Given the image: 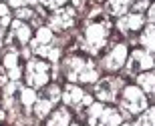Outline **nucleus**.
Here are the masks:
<instances>
[{
  "mask_svg": "<svg viewBox=\"0 0 155 126\" xmlns=\"http://www.w3.org/2000/svg\"><path fill=\"white\" fill-rule=\"evenodd\" d=\"M123 106H125L127 110H131V112H137V110L145 108V96L137 88L131 86V88H127L125 94H123Z\"/></svg>",
  "mask_w": 155,
  "mask_h": 126,
  "instance_id": "1",
  "label": "nucleus"
},
{
  "mask_svg": "<svg viewBox=\"0 0 155 126\" xmlns=\"http://www.w3.org/2000/svg\"><path fill=\"white\" fill-rule=\"evenodd\" d=\"M26 78H28V84L32 86H40L46 82V64L45 62H38V60H35V62L28 64V74H26Z\"/></svg>",
  "mask_w": 155,
  "mask_h": 126,
  "instance_id": "2",
  "label": "nucleus"
},
{
  "mask_svg": "<svg viewBox=\"0 0 155 126\" xmlns=\"http://www.w3.org/2000/svg\"><path fill=\"white\" fill-rule=\"evenodd\" d=\"M125 46H117L115 50L111 52L109 56H107V60H105V64L109 66L111 70H115V68H119L121 64H123V60H125Z\"/></svg>",
  "mask_w": 155,
  "mask_h": 126,
  "instance_id": "3",
  "label": "nucleus"
},
{
  "mask_svg": "<svg viewBox=\"0 0 155 126\" xmlns=\"http://www.w3.org/2000/svg\"><path fill=\"white\" fill-rule=\"evenodd\" d=\"M52 24H54V26H58V28H64V26L73 24V12H71V10H61L58 14H54Z\"/></svg>",
  "mask_w": 155,
  "mask_h": 126,
  "instance_id": "4",
  "label": "nucleus"
},
{
  "mask_svg": "<svg viewBox=\"0 0 155 126\" xmlns=\"http://www.w3.org/2000/svg\"><path fill=\"white\" fill-rule=\"evenodd\" d=\"M141 42H143L145 46H149L151 50H155V26H151V28L145 30L143 38H141Z\"/></svg>",
  "mask_w": 155,
  "mask_h": 126,
  "instance_id": "5",
  "label": "nucleus"
},
{
  "mask_svg": "<svg viewBox=\"0 0 155 126\" xmlns=\"http://www.w3.org/2000/svg\"><path fill=\"white\" fill-rule=\"evenodd\" d=\"M135 60L141 62V68H149V66H153V58H151L147 52H143V50L135 52Z\"/></svg>",
  "mask_w": 155,
  "mask_h": 126,
  "instance_id": "6",
  "label": "nucleus"
},
{
  "mask_svg": "<svg viewBox=\"0 0 155 126\" xmlns=\"http://www.w3.org/2000/svg\"><path fill=\"white\" fill-rule=\"evenodd\" d=\"M83 96V92L79 90V88H75V86H69V88H67V94H64V100H67V102H79V98Z\"/></svg>",
  "mask_w": 155,
  "mask_h": 126,
  "instance_id": "7",
  "label": "nucleus"
},
{
  "mask_svg": "<svg viewBox=\"0 0 155 126\" xmlns=\"http://www.w3.org/2000/svg\"><path fill=\"white\" fill-rule=\"evenodd\" d=\"M139 82L143 84L145 90H149V92L155 90V76L153 74H141L139 76Z\"/></svg>",
  "mask_w": 155,
  "mask_h": 126,
  "instance_id": "8",
  "label": "nucleus"
},
{
  "mask_svg": "<svg viewBox=\"0 0 155 126\" xmlns=\"http://www.w3.org/2000/svg\"><path fill=\"white\" fill-rule=\"evenodd\" d=\"M67 122H69V114H67L64 110H58L48 126H63V124H67Z\"/></svg>",
  "mask_w": 155,
  "mask_h": 126,
  "instance_id": "9",
  "label": "nucleus"
},
{
  "mask_svg": "<svg viewBox=\"0 0 155 126\" xmlns=\"http://www.w3.org/2000/svg\"><path fill=\"white\" fill-rule=\"evenodd\" d=\"M121 24H123V28H139L141 26V16H127Z\"/></svg>",
  "mask_w": 155,
  "mask_h": 126,
  "instance_id": "10",
  "label": "nucleus"
},
{
  "mask_svg": "<svg viewBox=\"0 0 155 126\" xmlns=\"http://www.w3.org/2000/svg\"><path fill=\"white\" fill-rule=\"evenodd\" d=\"M137 126H155V108L149 110L145 116H141V120L137 122Z\"/></svg>",
  "mask_w": 155,
  "mask_h": 126,
  "instance_id": "11",
  "label": "nucleus"
},
{
  "mask_svg": "<svg viewBox=\"0 0 155 126\" xmlns=\"http://www.w3.org/2000/svg\"><path fill=\"white\" fill-rule=\"evenodd\" d=\"M129 6V0H111V10L113 12H123Z\"/></svg>",
  "mask_w": 155,
  "mask_h": 126,
  "instance_id": "12",
  "label": "nucleus"
},
{
  "mask_svg": "<svg viewBox=\"0 0 155 126\" xmlns=\"http://www.w3.org/2000/svg\"><path fill=\"white\" fill-rule=\"evenodd\" d=\"M38 42H42V44L51 42V32L48 30H38Z\"/></svg>",
  "mask_w": 155,
  "mask_h": 126,
  "instance_id": "13",
  "label": "nucleus"
},
{
  "mask_svg": "<svg viewBox=\"0 0 155 126\" xmlns=\"http://www.w3.org/2000/svg\"><path fill=\"white\" fill-rule=\"evenodd\" d=\"M48 108H51V104L46 102V100H42V102H38V106H36V114H38V116H42V114H45V112H46Z\"/></svg>",
  "mask_w": 155,
  "mask_h": 126,
  "instance_id": "14",
  "label": "nucleus"
},
{
  "mask_svg": "<svg viewBox=\"0 0 155 126\" xmlns=\"http://www.w3.org/2000/svg\"><path fill=\"white\" fill-rule=\"evenodd\" d=\"M64 0H45V4H48V6H61Z\"/></svg>",
  "mask_w": 155,
  "mask_h": 126,
  "instance_id": "15",
  "label": "nucleus"
},
{
  "mask_svg": "<svg viewBox=\"0 0 155 126\" xmlns=\"http://www.w3.org/2000/svg\"><path fill=\"white\" fill-rule=\"evenodd\" d=\"M149 14H151V20H155V6L151 8V12H149Z\"/></svg>",
  "mask_w": 155,
  "mask_h": 126,
  "instance_id": "16",
  "label": "nucleus"
}]
</instances>
